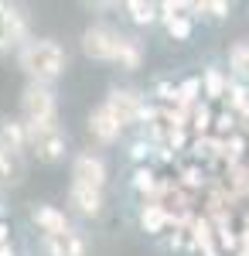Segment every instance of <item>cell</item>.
I'll return each instance as SVG.
<instances>
[{
	"mask_svg": "<svg viewBox=\"0 0 249 256\" xmlns=\"http://www.w3.org/2000/svg\"><path fill=\"white\" fill-rule=\"evenodd\" d=\"M82 52L99 62H116L123 68H136L140 55H144L136 38H123V34H116L110 28H89L82 34Z\"/></svg>",
	"mask_w": 249,
	"mask_h": 256,
	"instance_id": "1",
	"label": "cell"
},
{
	"mask_svg": "<svg viewBox=\"0 0 249 256\" xmlns=\"http://www.w3.org/2000/svg\"><path fill=\"white\" fill-rule=\"evenodd\" d=\"M20 65L34 82H52L65 72V52L55 41H28L20 48Z\"/></svg>",
	"mask_w": 249,
	"mask_h": 256,
	"instance_id": "2",
	"label": "cell"
},
{
	"mask_svg": "<svg viewBox=\"0 0 249 256\" xmlns=\"http://www.w3.org/2000/svg\"><path fill=\"white\" fill-rule=\"evenodd\" d=\"M20 106H24L28 126H48V123H55V92H52L48 82H31L24 89Z\"/></svg>",
	"mask_w": 249,
	"mask_h": 256,
	"instance_id": "3",
	"label": "cell"
},
{
	"mask_svg": "<svg viewBox=\"0 0 249 256\" xmlns=\"http://www.w3.org/2000/svg\"><path fill=\"white\" fill-rule=\"evenodd\" d=\"M28 147H34V154L41 160H58L65 154V134L58 130V123H48V126H28Z\"/></svg>",
	"mask_w": 249,
	"mask_h": 256,
	"instance_id": "4",
	"label": "cell"
},
{
	"mask_svg": "<svg viewBox=\"0 0 249 256\" xmlns=\"http://www.w3.org/2000/svg\"><path fill=\"white\" fill-rule=\"evenodd\" d=\"M144 106H147V99L140 96V92H134V89H113V92L106 96V110L116 116V123H120V126L140 123Z\"/></svg>",
	"mask_w": 249,
	"mask_h": 256,
	"instance_id": "5",
	"label": "cell"
},
{
	"mask_svg": "<svg viewBox=\"0 0 249 256\" xmlns=\"http://www.w3.org/2000/svg\"><path fill=\"white\" fill-rule=\"evenodd\" d=\"M72 178H76V184H89V188L102 192V184H106V164L96 154H78L76 164H72Z\"/></svg>",
	"mask_w": 249,
	"mask_h": 256,
	"instance_id": "6",
	"label": "cell"
},
{
	"mask_svg": "<svg viewBox=\"0 0 249 256\" xmlns=\"http://www.w3.org/2000/svg\"><path fill=\"white\" fill-rule=\"evenodd\" d=\"M157 10H160V20H164V28H168V34L178 41H184L192 34V18L184 14L188 10V4H157Z\"/></svg>",
	"mask_w": 249,
	"mask_h": 256,
	"instance_id": "7",
	"label": "cell"
},
{
	"mask_svg": "<svg viewBox=\"0 0 249 256\" xmlns=\"http://www.w3.org/2000/svg\"><path fill=\"white\" fill-rule=\"evenodd\" d=\"M28 38V24H24V14L14 10V7H4L0 10V48H10L18 41Z\"/></svg>",
	"mask_w": 249,
	"mask_h": 256,
	"instance_id": "8",
	"label": "cell"
},
{
	"mask_svg": "<svg viewBox=\"0 0 249 256\" xmlns=\"http://www.w3.org/2000/svg\"><path fill=\"white\" fill-rule=\"evenodd\" d=\"M68 202L78 216H96L102 208V192L99 188H89V184H76L72 181V192H68Z\"/></svg>",
	"mask_w": 249,
	"mask_h": 256,
	"instance_id": "9",
	"label": "cell"
},
{
	"mask_svg": "<svg viewBox=\"0 0 249 256\" xmlns=\"http://www.w3.org/2000/svg\"><path fill=\"white\" fill-rule=\"evenodd\" d=\"M89 130H92V137L102 140V144H113L116 137H120V123H116V116L106 110V102L99 106V110H92V116H89Z\"/></svg>",
	"mask_w": 249,
	"mask_h": 256,
	"instance_id": "10",
	"label": "cell"
},
{
	"mask_svg": "<svg viewBox=\"0 0 249 256\" xmlns=\"http://www.w3.org/2000/svg\"><path fill=\"white\" fill-rule=\"evenodd\" d=\"M44 250L52 256H82L86 253V239L78 236L76 229L62 232V236H48L44 239Z\"/></svg>",
	"mask_w": 249,
	"mask_h": 256,
	"instance_id": "11",
	"label": "cell"
},
{
	"mask_svg": "<svg viewBox=\"0 0 249 256\" xmlns=\"http://www.w3.org/2000/svg\"><path fill=\"white\" fill-rule=\"evenodd\" d=\"M31 218L38 222V229L44 232V239H48V236H62V232L72 229V226L65 222V216H62L58 208H52V205H38V208L31 212Z\"/></svg>",
	"mask_w": 249,
	"mask_h": 256,
	"instance_id": "12",
	"label": "cell"
},
{
	"mask_svg": "<svg viewBox=\"0 0 249 256\" xmlns=\"http://www.w3.org/2000/svg\"><path fill=\"white\" fill-rule=\"evenodd\" d=\"M0 144L10 150V154H18L28 147V130H24V123L18 120H4V126H0Z\"/></svg>",
	"mask_w": 249,
	"mask_h": 256,
	"instance_id": "13",
	"label": "cell"
},
{
	"mask_svg": "<svg viewBox=\"0 0 249 256\" xmlns=\"http://www.w3.org/2000/svg\"><path fill=\"white\" fill-rule=\"evenodd\" d=\"M157 184H160V174L154 171V168H136L134 171V192L144 202H150L154 195H157Z\"/></svg>",
	"mask_w": 249,
	"mask_h": 256,
	"instance_id": "14",
	"label": "cell"
},
{
	"mask_svg": "<svg viewBox=\"0 0 249 256\" xmlns=\"http://www.w3.org/2000/svg\"><path fill=\"white\" fill-rule=\"evenodd\" d=\"M226 89H229V79L222 76V68H205V76H202V96L226 99Z\"/></svg>",
	"mask_w": 249,
	"mask_h": 256,
	"instance_id": "15",
	"label": "cell"
},
{
	"mask_svg": "<svg viewBox=\"0 0 249 256\" xmlns=\"http://www.w3.org/2000/svg\"><path fill=\"white\" fill-rule=\"evenodd\" d=\"M126 10H130V18H134L136 24H150V20L160 18L157 4H150V0H130V4H126Z\"/></svg>",
	"mask_w": 249,
	"mask_h": 256,
	"instance_id": "16",
	"label": "cell"
},
{
	"mask_svg": "<svg viewBox=\"0 0 249 256\" xmlns=\"http://www.w3.org/2000/svg\"><path fill=\"white\" fill-rule=\"evenodd\" d=\"M229 65H232V72L239 76L242 82H249V44H236L229 52Z\"/></svg>",
	"mask_w": 249,
	"mask_h": 256,
	"instance_id": "17",
	"label": "cell"
},
{
	"mask_svg": "<svg viewBox=\"0 0 249 256\" xmlns=\"http://www.w3.org/2000/svg\"><path fill=\"white\" fill-rule=\"evenodd\" d=\"M226 102H229V110L239 116L242 113V106L249 102V89L246 82H229V89H226Z\"/></svg>",
	"mask_w": 249,
	"mask_h": 256,
	"instance_id": "18",
	"label": "cell"
},
{
	"mask_svg": "<svg viewBox=\"0 0 249 256\" xmlns=\"http://www.w3.org/2000/svg\"><path fill=\"white\" fill-rule=\"evenodd\" d=\"M188 10L205 14V18H226L229 14V4H222V0H198V4H188Z\"/></svg>",
	"mask_w": 249,
	"mask_h": 256,
	"instance_id": "19",
	"label": "cell"
},
{
	"mask_svg": "<svg viewBox=\"0 0 249 256\" xmlns=\"http://www.w3.org/2000/svg\"><path fill=\"white\" fill-rule=\"evenodd\" d=\"M14 174H18V168H14V154L0 144V181H14Z\"/></svg>",
	"mask_w": 249,
	"mask_h": 256,
	"instance_id": "20",
	"label": "cell"
},
{
	"mask_svg": "<svg viewBox=\"0 0 249 256\" xmlns=\"http://www.w3.org/2000/svg\"><path fill=\"white\" fill-rule=\"evenodd\" d=\"M150 147H154L150 140H136V144H134V158H136V160H144L147 154H150Z\"/></svg>",
	"mask_w": 249,
	"mask_h": 256,
	"instance_id": "21",
	"label": "cell"
}]
</instances>
